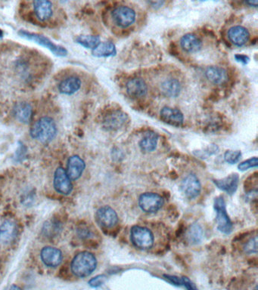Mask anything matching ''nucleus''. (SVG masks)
<instances>
[{"mask_svg": "<svg viewBox=\"0 0 258 290\" xmlns=\"http://www.w3.org/2000/svg\"><path fill=\"white\" fill-rule=\"evenodd\" d=\"M30 134L33 139L41 143H50L57 134L56 122L51 117H42L31 127Z\"/></svg>", "mask_w": 258, "mask_h": 290, "instance_id": "f257e3e1", "label": "nucleus"}, {"mask_svg": "<svg viewBox=\"0 0 258 290\" xmlns=\"http://www.w3.org/2000/svg\"><path fill=\"white\" fill-rule=\"evenodd\" d=\"M97 266V258L93 254L81 252L72 260L71 269L76 277H86L95 271Z\"/></svg>", "mask_w": 258, "mask_h": 290, "instance_id": "f03ea898", "label": "nucleus"}, {"mask_svg": "<svg viewBox=\"0 0 258 290\" xmlns=\"http://www.w3.org/2000/svg\"><path fill=\"white\" fill-rule=\"evenodd\" d=\"M18 35L25 40L35 42L36 43L38 44L41 46L45 47L58 57H65L67 56V49L64 47L56 45L45 36L35 34V33H31L29 31H25V30H20L18 31Z\"/></svg>", "mask_w": 258, "mask_h": 290, "instance_id": "7ed1b4c3", "label": "nucleus"}, {"mask_svg": "<svg viewBox=\"0 0 258 290\" xmlns=\"http://www.w3.org/2000/svg\"><path fill=\"white\" fill-rule=\"evenodd\" d=\"M130 239L136 248L149 249L152 248L155 242V238L149 229L142 226H133L130 231Z\"/></svg>", "mask_w": 258, "mask_h": 290, "instance_id": "20e7f679", "label": "nucleus"}, {"mask_svg": "<svg viewBox=\"0 0 258 290\" xmlns=\"http://www.w3.org/2000/svg\"><path fill=\"white\" fill-rule=\"evenodd\" d=\"M217 213V222L218 229L225 234H229L232 231L233 225L226 212V203L223 197H217L214 204Z\"/></svg>", "mask_w": 258, "mask_h": 290, "instance_id": "39448f33", "label": "nucleus"}, {"mask_svg": "<svg viewBox=\"0 0 258 290\" xmlns=\"http://www.w3.org/2000/svg\"><path fill=\"white\" fill-rule=\"evenodd\" d=\"M113 21L120 28H127L136 21V12L127 6H120L111 13Z\"/></svg>", "mask_w": 258, "mask_h": 290, "instance_id": "423d86ee", "label": "nucleus"}, {"mask_svg": "<svg viewBox=\"0 0 258 290\" xmlns=\"http://www.w3.org/2000/svg\"><path fill=\"white\" fill-rule=\"evenodd\" d=\"M163 205V197L155 193H145L139 199V207L146 213H156Z\"/></svg>", "mask_w": 258, "mask_h": 290, "instance_id": "0eeeda50", "label": "nucleus"}, {"mask_svg": "<svg viewBox=\"0 0 258 290\" xmlns=\"http://www.w3.org/2000/svg\"><path fill=\"white\" fill-rule=\"evenodd\" d=\"M53 186L56 191L63 195H69L72 193L73 190L72 180L62 167L58 168L55 172Z\"/></svg>", "mask_w": 258, "mask_h": 290, "instance_id": "6e6552de", "label": "nucleus"}, {"mask_svg": "<svg viewBox=\"0 0 258 290\" xmlns=\"http://www.w3.org/2000/svg\"><path fill=\"white\" fill-rule=\"evenodd\" d=\"M181 190L189 199H195L201 193V186L199 178L194 174H190L182 180Z\"/></svg>", "mask_w": 258, "mask_h": 290, "instance_id": "1a4fd4ad", "label": "nucleus"}, {"mask_svg": "<svg viewBox=\"0 0 258 290\" xmlns=\"http://www.w3.org/2000/svg\"><path fill=\"white\" fill-rule=\"evenodd\" d=\"M97 222L104 228L114 227L119 222V216L116 212L110 206H102L97 210L96 214Z\"/></svg>", "mask_w": 258, "mask_h": 290, "instance_id": "9d476101", "label": "nucleus"}, {"mask_svg": "<svg viewBox=\"0 0 258 290\" xmlns=\"http://www.w3.org/2000/svg\"><path fill=\"white\" fill-rule=\"evenodd\" d=\"M127 115L122 111H116L110 113L104 118L103 126L108 131H114L125 124Z\"/></svg>", "mask_w": 258, "mask_h": 290, "instance_id": "9b49d317", "label": "nucleus"}, {"mask_svg": "<svg viewBox=\"0 0 258 290\" xmlns=\"http://www.w3.org/2000/svg\"><path fill=\"white\" fill-rule=\"evenodd\" d=\"M160 117L162 121L172 126H181L184 121L182 113L178 109L169 107L162 108L160 113Z\"/></svg>", "mask_w": 258, "mask_h": 290, "instance_id": "f8f14e48", "label": "nucleus"}, {"mask_svg": "<svg viewBox=\"0 0 258 290\" xmlns=\"http://www.w3.org/2000/svg\"><path fill=\"white\" fill-rule=\"evenodd\" d=\"M40 256L42 262L50 268L57 267L62 261V252L54 247H46L42 249Z\"/></svg>", "mask_w": 258, "mask_h": 290, "instance_id": "ddd939ff", "label": "nucleus"}, {"mask_svg": "<svg viewBox=\"0 0 258 290\" xmlns=\"http://www.w3.org/2000/svg\"><path fill=\"white\" fill-rule=\"evenodd\" d=\"M85 167H86V164L84 161L79 156L75 155L69 158L66 172L70 179L75 181L80 178L84 171Z\"/></svg>", "mask_w": 258, "mask_h": 290, "instance_id": "4468645a", "label": "nucleus"}, {"mask_svg": "<svg viewBox=\"0 0 258 290\" xmlns=\"http://www.w3.org/2000/svg\"><path fill=\"white\" fill-rule=\"evenodd\" d=\"M127 94L133 98L144 97L148 92V86L141 78L130 80L126 86Z\"/></svg>", "mask_w": 258, "mask_h": 290, "instance_id": "2eb2a0df", "label": "nucleus"}, {"mask_svg": "<svg viewBox=\"0 0 258 290\" xmlns=\"http://www.w3.org/2000/svg\"><path fill=\"white\" fill-rule=\"evenodd\" d=\"M34 13L41 21H45L53 15V3L46 0H37L33 3Z\"/></svg>", "mask_w": 258, "mask_h": 290, "instance_id": "dca6fc26", "label": "nucleus"}, {"mask_svg": "<svg viewBox=\"0 0 258 290\" xmlns=\"http://www.w3.org/2000/svg\"><path fill=\"white\" fill-rule=\"evenodd\" d=\"M215 186L219 189L222 190L224 192L227 193L229 195H232L237 191L239 183V176L238 174L234 173L228 175L226 178L222 179L215 180L214 181Z\"/></svg>", "mask_w": 258, "mask_h": 290, "instance_id": "f3484780", "label": "nucleus"}, {"mask_svg": "<svg viewBox=\"0 0 258 290\" xmlns=\"http://www.w3.org/2000/svg\"><path fill=\"white\" fill-rule=\"evenodd\" d=\"M229 40L237 46H242L248 42L250 34L246 28L242 26H235L228 31Z\"/></svg>", "mask_w": 258, "mask_h": 290, "instance_id": "a211bd4d", "label": "nucleus"}, {"mask_svg": "<svg viewBox=\"0 0 258 290\" xmlns=\"http://www.w3.org/2000/svg\"><path fill=\"white\" fill-rule=\"evenodd\" d=\"M17 233L16 225L11 221H6L0 225V242L4 244H11L15 241Z\"/></svg>", "mask_w": 258, "mask_h": 290, "instance_id": "6ab92c4d", "label": "nucleus"}, {"mask_svg": "<svg viewBox=\"0 0 258 290\" xmlns=\"http://www.w3.org/2000/svg\"><path fill=\"white\" fill-rule=\"evenodd\" d=\"M13 114L20 123L29 124L32 119V107L27 102L18 103L14 108Z\"/></svg>", "mask_w": 258, "mask_h": 290, "instance_id": "aec40b11", "label": "nucleus"}, {"mask_svg": "<svg viewBox=\"0 0 258 290\" xmlns=\"http://www.w3.org/2000/svg\"><path fill=\"white\" fill-rule=\"evenodd\" d=\"M81 87V81L77 76H71L61 81L59 85L60 93L72 95L76 93Z\"/></svg>", "mask_w": 258, "mask_h": 290, "instance_id": "412c9836", "label": "nucleus"}, {"mask_svg": "<svg viewBox=\"0 0 258 290\" xmlns=\"http://www.w3.org/2000/svg\"><path fill=\"white\" fill-rule=\"evenodd\" d=\"M182 48L187 52L195 53L200 51L202 46L201 40L194 34H187L180 40Z\"/></svg>", "mask_w": 258, "mask_h": 290, "instance_id": "4be33fe9", "label": "nucleus"}, {"mask_svg": "<svg viewBox=\"0 0 258 290\" xmlns=\"http://www.w3.org/2000/svg\"><path fill=\"white\" fill-rule=\"evenodd\" d=\"M205 76L214 84H222L227 80V72L220 67H210L206 70Z\"/></svg>", "mask_w": 258, "mask_h": 290, "instance_id": "5701e85b", "label": "nucleus"}, {"mask_svg": "<svg viewBox=\"0 0 258 290\" xmlns=\"http://www.w3.org/2000/svg\"><path fill=\"white\" fill-rule=\"evenodd\" d=\"M160 90L165 96L176 98L180 94L181 85L177 80L168 79L162 83Z\"/></svg>", "mask_w": 258, "mask_h": 290, "instance_id": "b1692460", "label": "nucleus"}, {"mask_svg": "<svg viewBox=\"0 0 258 290\" xmlns=\"http://www.w3.org/2000/svg\"><path fill=\"white\" fill-rule=\"evenodd\" d=\"M92 55L97 58L112 57L117 54L115 45L111 42H100L93 50Z\"/></svg>", "mask_w": 258, "mask_h": 290, "instance_id": "393cba45", "label": "nucleus"}, {"mask_svg": "<svg viewBox=\"0 0 258 290\" xmlns=\"http://www.w3.org/2000/svg\"><path fill=\"white\" fill-rule=\"evenodd\" d=\"M62 225L57 219H49L42 226V234L46 238H52L57 236L61 231Z\"/></svg>", "mask_w": 258, "mask_h": 290, "instance_id": "a878e982", "label": "nucleus"}, {"mask_svg": "<svg viewBox=\"0 0 258 290\" xmlns=\"http://www.w3.org/2000/svg\"><path fill=\"white\" fill-rule=\"evenodd\" d=\"M158 136L155 133H148L139 142V147L143 151L149 153L156 149Z\"/></svg>", "mask_w": 258, "mask_h": 290, "instance_id": "bb28decb", "label": "nucleus"}, {"mask_svg": "<svg viewBox=\"0 0 258 290\" xmlns=\"http://www.w3.org/2000/svg\"><path fill=\"white\" fill-rule=\"evenodd\" d=\"M75 41L84 48L93 50L100 43V39L97 36L80 35Z\"/></svg>", "mask_w": 258, "mask_h": 290, "instance_id": "cd10ccee", "label": "nucleus"}, {"mask_svg": "<svg viewBox=\"0 0 258 290\" xmlns=\"http://www.w3.org/2000/svg\"><path fill=\"white\" fill-rule=\"evenodd\" d=\"M203 238V230L199 225L193 224L187 232V241L191 244H198L201 242Z\"/></svg>", "mask_w": 258, "mask_h": 290, "instance_id": "c85d7f7f", "label": "nucleus"}, {"mask_svg": "<svg viewBox=\"0 0 258 290\" xmlns=\"http://www.w3.org/2000/svg\"><path fill=\"white\" fill-rule=\"evenodd\" d=\"M242 153L239 150H227L224 154V159L229 164H236L240 161Z\"/></svg>", "mask_w": 258, "mask_h": 290, "instance_id": "c756f323", "label": "nucleus"}, {"mask_svg": "<svg viewBox=\"0 0 258 290\" xmlns=\"http://www.w3.org/2000/svg\"><path fill=\"white\" fill-rule=\"evenodd\" d=\"M244 250L246 253H257V236H254V238H251L250 241L245 244L244 247Z\"/></svg>", "mask_w": 258, "mask_h": 290, "instance_id": "7c9ffc66", "label": "nucleus"}, {"mask_svg": "<svg viewBox=\"0 0 258 290\" xmlns=\"http://www.w3.org/2000/svg\"><path fill=\"white\" fill-rule=\"evenodd\" d=\"M258 164V160L257 157L251 158V159L247 160L244 162L241 163L239 164L238 168L239 170L244 171L248 170V169L251 168L257 167Z\"/></svg>", "mask_w": 258, "mask_h": 290, "instance_id": "2f4dec72", "label": "nucleus"}, {"mask_svg": "<svg viewBox=\"0 0 258 290\" xmlns=\"http://www.w3.org/2000/svg\"><path fill=\"white\" fill-rule=\"evenodd\" d=\"M27 155V147L22 142H18V149L15 152V160L17 162H22Z\"/></svg>", "mask_w": 258, "mask_h": 290, "instance_id": "473e14b6", "label": "nucleus"}, {"mask_svg": "<svg viewBox=\"0 0 258 290\" xmlns=\"http://www.w3.org/2000/svg\"><path fill=\"white\" fill-rule=\"evenodd\" d=\"M106 276L104 275V274L97 276V277H93V278L89 280V285L91 287H99V286H102V284L105 283V282L106 281Z\"/></svg>", "mask_w": 258, "mask_h": 290, "instance_id": "72a5a7b5", "label": "nucleus"}, {"mask_svg": "<svg viewBox=\"0 0 258 290\" xmlns=\"http://www.w3.org/2000/svg\"><path fill=\"white\" fill-rule=\"evenodd\" d=\"M182 285L185 286L187 290H198L196 286L192 283L191 280L187 277L182 278Z\"/></svg>", "mask_w": 258, "mask_h": 290, "instance_id": "f704fd0d", "label": "nucleus"}, {"mask_svg": "<svg viewBox=\"0 0 258 290\" xmlns=\"http://www.w3.org/2000/svg\"><path fill=\"white\" fill-rule=\"evenodd\" d=\"M165 277H166L170 282L174 283V285H177V286H181V285H182V278H179V277H175V276L171 275H165Z\"/></svg>", "mask_w": 258, "mask_h": 290, "instance_id": "c9c22d12", "label": "nucleus"}, {"mask_svg": "<svg viewBox=\"0 0 258 290\" xmlns=\"http://www.w3.org/2000/svg\"><path fill=\"white\" fill-rule=\"evenodd\" d=\"M235 59L237 62L242 63L243 64H248L250 61L249 58L247 56H245V55H236Z\"/></svg>", "mask_w": 258, "mask_h": 290, "instance_id": "e433bc0d", "label": "nucleus"}, {"mask_svg": "<svg viewBox=\"0 0 258 290\" xmlns=\"http://www.w3.org/2000/svg\"><path fill=\"white\" fill-rule=\"evenodd\" d=\"M78 233L79 236L82 238H86L90 234V232L88 229L85 228H80L78 229Z\"/></svg>", "mask_w": 258, "mask_h": 290, "instance_id": "4c0bfd02", "label": "nucleus"}, {"mask_svg": "<svg viewBox=\"0 0 258 290\" xmlns=\"http://www.w3.org/2000/svg\"><path fill=\"white\" fill-rule=\"evenodd\" d=\"M247 4L249 5L250 6H254V7H257L258 1L254 0V1L246 2Z\"/></svg>", "mask_w": 258, "mask_h": 290, "instance_id": "58836bf2", "label": "nucleus"}, {"mask_svg": "<svg viewBox=\"0 0 258 290\" xmlns=\"http://www.w3.org/2000/svg\"><path fill=\"white\" fill-rule=\"evenodd\" d=\"M3 36V31L2 30H0V38H2Z\"/></svg>", "mask_w": 258, "mask_h": 290, "instance_id": "ea45409f", "label": "nucleus"}]
</instances>
